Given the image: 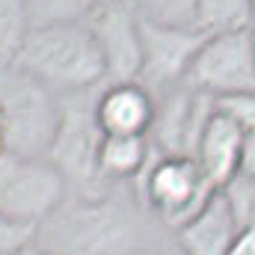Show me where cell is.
I'll use <instances>...</instances> for the list:
<instances>
[{
  "label": "cell",
  "mask_w": 255,
  "mask_h": 255,
  "mask_svg": "<svg viewBox=\"0 0 255 255\" xmlns=\"http://www.w3.org/2000/svg\"><path fill=\"white\" fill-rule=\"evenodd\" d=\"M63 116V95L51 92L18 65L0 68V136L3 151L48 157Z\"/></svg>",
  "instance_id": "3957f363"
},
{
  "label": "cell",
  "mask_w": 255,
  "mask_h": 255,
  "mask_svg": "<svg viewBox=\"0 0 255 255\" xmlns=\"http://www.w3.org/2000/svg\"><path fill=\"white\" fill-rule=\"evenodd\" d=\"M241 232V220L229 202L226 190H217L211 202L193 217L187 226L175 232L181 255H226L235 235Z\"/></svg>",
  "instance_id": "7c38bea8"
},
{
  "label": "cell",
  "mask_w": 255,
  "mask_h": 255,
  "mask_svg": "<svg viewBox=\"0 0 255 255\" xmlns=\"http://www.w3.org/2000/svg\"><path fill=\"white\" fill-rule=\"evenodd\" d=\"M154 160V148L148 142V136H116V133H104L101 139V151H98V169L101 178L113 187L122 181H136L148 163Z\"/></svg>",
  "instance_id": "4fadbf2b"
},
{
  "label": "cell",
  "mask_w": 255,
  "mask_h": 255,
  "mask_svg": "<svg viewBox=\"0 0 255 255\" xmlns=\"http://www.w3.org/2000/svg\"><path fill=\"white\" fill-rule=\"evenodd\" d=\"M133 184L139 190L136 199L142 202V208L172 232L187 226L217 193L193 157L175 154H154L148 169Z\"/></svg>",
  "instance_id": "5b68a950"
},
{
  "label": "cell",
  "mask_w": 255,
  "mask_h": 255,
  "mask_svg": "<svg viewBox=\"0 0 255 255\" xmlns=\"http://www.w3.org/2000/svg\"><path fill=\"white\" fill-rule=\"evenodd\" d=\"M15 65L57 95L92 92L107 83L98 45L83 21L30 27Z\"/></svg>",
  "instance_id": "7a4b0ae2"
},
{
  "label": "cell",
  "mask_w": 255,
  "mask_h": 255,
  "mask_svg": "<svg viewBox=\"0 0 255 255\" xmlns=\"http://www.w3.org/2000/svg\"><path fill=\"white\" fill-rule=\"evenodd\" d=\"M255 24V0H199L196 27L208 36L244 30Z\"/></svg>",
  "instance_id": "5bb4252c"
},
{
  "label": "cell",
  "mask_w": 255,
  "mask_h": 255,
  "mask_svg": "<svg viewBox=\"0 0 255 255\" xmlns=\"http://www.w3.org/2000/svg\"><path fill=\"white\" fill-rule=\"evenodd\" d=\"M95 95L98 89L63 95L60 128L48 151V160L63 172L68 190H74V196H83V199H95L113 190L98 169L104 130L98 128V119H95Z\"/></svg>",
  "instance_id": "277c9868"
},
{
  "label": "cell",
  "mask_w": 255,
  "mask_h": 255,
  "mask_svg": "<svg viewBox=\"0 0 255 255\" xmlns=\"http://www.w3.org/2000/svg\"><path fill=\"white\" fill-rule=\"evenodd\" d=\"M214 107L226 119H232L241 130H253L255 128V92H238V95L214 98Z\"/></svg>",
  "instance_id": "ac0fdd59"
},
{
  "label": "cell",
  "mask_w": 255,
  "mask_h": 255,
  "mask_svg": "<svg viewBox=\"0 0 255 255\" xmlns=\"http://www.w3.org/2000/svg\"><path fill=\"white\" fill-rule=\"evenodd\" d=\"M68 199L63 172L48 157L0 151V214L39 229Z\"/></svg>",
  "instance_id": "8992f818"
},
{
  "label": "cell",
  "mask_w": 255,
  "mask_h": 255,
  "mask_svg": "<svg viewBox=\"0 0 255 255\" xmlns=\"http://www.w3.org/2000/svg\"><path fill=\"white\" fill-rule=\"evenodd\" d=\"M226 196H229V202H232L241 226L244 223H255V181H250V178H235L226 187Z\"/></svg>",
  "instance_id": "d6986e66"
},
{
  "label": "cell",
  "mask_w": 255,
  "mask_h": 255,
  "mask_svg": "<svg viewBox=\"0 0 255 255\" xmlns=\"http://www.w3.org/2000/svg\"><path fill=\"white\" fill-rule=\"evenodd\" d=\"M139 255H163V253H145V250H142ZM178 255H181V253H178Z\"/></svg>",
  "instance_id": "cb8c5ba5"
},
{
  "label": "cell",
  "mask_w": 255,
  "mask_h": 255,
  "mask_svg": "<svg viewBox=\"0 0 255 255\" xmlns=\"http://www.w3.org/2000/svg\"><path fill=\"white\" fill-rule=\"evenodd\" d=\"M184 86L208 98L255 92L253 27L208 36L184 77Z\"/></svg>",
  "instance_id": "52a82bcc"
},
{
  "label": "cell",
  "mask_w": 255,
  "mask_h": 255,
  "mask_svg": "<svg viewBox=\"0 0 255 255\" xmlns=\"http://www.w3.org/2000/svg\"><path fill=\"white\" fill-rule=\"evenodd\" d=\"M21 3L30 18V27H48V24L86 21V15L101 0H21Z\"/></svg>",
  "instance_id": "9a60e30c"
},
{
  "label": "cell",
  "mask_w": 255,
  "mask_h": 255,
  "mask_svg": "<svg viewBox=\"0 0 255 255\" xmlns=\"http://www.w3.org/2000/svg\"><path fill=\"white\" fill-rule=\"evenodd\" d=\"M226 255H255V223H244Z\"/></svg>",
  "instance_id": "44dd1931"
},
{
  "label": "cell",
  "mask_w": 255,
  "mask_h": 255,
  "mask_svg": "<svg viewBox=\"0 0 255 255\" xmlns=\"http://www.w3.org/2000/svg\"><path fill=\"white\" fill-rule=\"evenodd\" d=\"M98 45L107 83L139 80L142 68V36L139 18L128 0H101L83 21Z\"/></svg>",
  "instance_id": "9c48e42d"
},
{
  "label": "cell",
  "mask_w": 255,
  "mask_h": 255,
  "mask_svg": "<svg viewBox=\"0 0 255 255\" xmlns=\"http://www.w3.org/2000/svg\"><path fill=\"white\" fill-rule=\"evenodd\" d=\"M241 151H244V130L214 107L196 142L193 160L217 190H226L235 178H241Z\"/></svg>",
  "instance_id": "8fae6325"
},
{
  "label": "cell",
  "mask_w": 255,
  "mask_h": 255,
  "mask_svg": "<svg viewBox=\"0 0 255 255\" xmlns=\"http://www.w3.org/2000/svg\"><path fill=\"white\" fill-rule=\"evenodd\" d=\"M139 21L166 27H196L199 0H128Z\"/></svg>",
  "instance_id": "e0dca14e"
},
{
  "label": "cell",
  "mask_w": 255,
  "mask_h": 255,
  "mask_svg": "<svg viewBox=\"0 0 255 255\" xmlns=\"http://www.w3.org/2000/svg\"><path fill=\"white\" fill-rule=\"evenodd\" d=\"M33 241H36L33 226H21V223L0 214V255H15L18 250H24Z\"/></svg>",
  "instance_id": "ffe728a7"
},
{
  "label": "cell",
  "mask_w": 255,
  "mask_h": 255,
  "mask_svg": "<svg viewBox=\"0 0 255 255\" xmlns=\"http://www.w3.org/2000/svg\"><path fill=\"white\" fill-rule=\"evenodd\" d=\"M0 151H3V136H0Z\"/></svg>",
  "instance_id": "484cf974"
},
{
  "label": "cell",
  "mask_w": 255,
  "mask_h": 255,
  "mask_svg": "<svg viewBox=\"0 0 255 255\" xmlns=\"http://www.w3.org/2000/svg\"><path fill=\"white\" fill-rule=\"evenodd\" d=\"M30 33V18L21 0H0V68L15 65Z\"/></svg>",
  "instance_id": "2e32d148"
},
{
  "label": "cell",
  "mask_w": 255,
  "mask_h": 255,
  "mask_svg": "<svg viewBox=\"0 0 255 255\" xmlns=\"http://www.w3.org/2000/svg\"><path fill=\"white\" fill-rule=\"evenodd\" d=\"M253 48H255V24H253Z\"/></svg>",
  "instance_id": "d4e9b609"
},
{
  "label": "cell",
  "mask_w": 255,
  "mask_h": 255,
  "mask_svg": "<svg viewBox=\"0 0 255 255\" xmlns=\"http://www.w3.org/2000/svg\"><path fill=\"white\" fill-rule=\"evenodd\" d=\"M145 208L139 199L104 193L65 199L36 229L45 255H139L145 250Z\"/></svg>",
  "instance_id": "6da1fadb"
},
{
  "label": "cell",
  "mask_w": 255,
  "mask_h": 255,
  "mask_svg": "<svg viewBox=\"0 0 255 255\" xmlns=\"http://www.w3.org/2000/svg\"><path fill=\"white\" fill-rule=\"evenodd\" d=\"M241 178L255 181V128L244 130V151H241Z\"/></svg>",
  "instance_id": "7402d4cb"
},
{
  "label": "cell",
  "mask_w": 255,
  "mask_h": 255,
  "mask_svg": "<svg viewBox=\"0 0 255 255\" xmlns=\"http://www.w3.org/2000/svg\"><path fill=\"white\" fill-rule=\"evenodd\" d=\"M15 255H45V253H42V250L36 247V241H33V244H27L24 250H18V253H15Z\"/></svg>",
  "instance_id": "603a6c76"
},
{
  "label": "cell",
  "mask_w": 255,
  "mask_h": 255,
  "mask_svg": "<svg viewBox=\"0 0 255 255\" xmlns=\"http://www.w3.org/2000/svg\"><path fill=\"white\" fill-rule=\"evenodd\" d=\"M157 113V95L139 80L104 83L95 95V119L104 133L148 136Z\"/></svg>",
  "instance_id": "30bf717a"
},
{
  "label": "cell",
  "mask_w": 255,
  "mask_h": 255,
  "mask_svg": "<svg viewBox=\"0 0 255 255\" xmlns=\"http://www.w3.org/2000/svg\"><path fill=\"white\" fill-rule=\"evenodd\" d=\"M139 36H142L139 83H145L154 95L184 86L193 60L208 39V33L199 27H166L148 21H139Z\"/></svg>",
  "instance_id": "ba28073f"
}]
</instances>
